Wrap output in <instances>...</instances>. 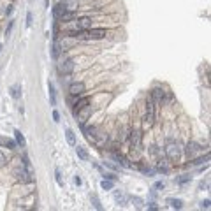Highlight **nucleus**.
<instances>
[{"label":"nucleus","instance_id":"nucleus-1","mask_svg":"<svg viewBox=\"0 0 211 211\" xmlns=\"http://www.w3.org/2000/svg\"><path fill=\"white\" fill-rule=\"evenodd\" d=\"M166 155L169 160H178V158L181 157V148L178 143H169L166 148Z\"/></svg>","mask_w":211,"mask_h":211},{"label":"nucleus","instance_id":"nucleus-2","mask_svg":"<svg viewBox=\"0 0 211 211\" xmlns=\"http://www.w3.org/2000/svg\"><path fill=\"white\" fill-rule=\"evenodd\" d=\"M85 90H86V86H85V83H72L71 85V88H69V92H71V95L72 97H77V95H83L85 93Z\"/></svg>","mask_w":211,"mask_h":211},{"label":"nucleus","instance_id":"nucleus-3","mask_svg":"<svg viewBox=\"0 0 211 211\" xmlns=\"http://www.w3.org/2000/svg\"><path fill=\"white\" fill-rule=\"evenodd\" d=\"M130 144H132V148L141 150V132L139 130H132L130 132Z\"/></svg>","mask_w":211,"mask_h":211},{"label":"nucleus","instance_id":"nucleus-4","mask_svg":"<svg viewBox=\"0 0 211 211\" xmlns=\"http://www.w3.org/2000/svg\"><path fill=\"white\" fill-rule=\"evenodd\" d=\"M88 104H90V97H83V99L76 100V104H74V114H77L79 111H83Z\"/></svg>","mask_w":211,"mask_h":211},{"label":"nucleus","instance_id":"nucleus-5","mask_svg":"<svg viewBox=\"0 0 211 211\" xmlns=\"http://www.w3.org/2000/svg\"><path fill=\"white\" fill-rule=\"evenodd\" d=\"M164 95H166V92L162 90V88H153L151 92V99L155 104H162L164 102Z\"/></svg>","mask_w":211,"mask_h":211},{"label":"nucleus","instance_id":"nucleus-6","mask_svg":"<svg viewBox=\"0 0 211 211\" xmlns=\"http://www.w3.org/2000/svg\"><path fill=\"white\" fill-rule=\"evenodd\" d=\"M72 71H74V60H65V62L60 65V72L65 74V76H69Z\"/></svg>","mask_w":211,"mask_h":211},{"label":"nucleus","instance_id":"nucleus-7","mask_svg":"<svg viewBox=\"0 0 211 211\" xmlns=\"http://www.w3.org/2000/svg\"><path fill=\"white\" fill-rule=\"evenodd\" d=\"M76 25H77V30H88V28L92 27V19L83 16V18H79L76 21Z\"/></svg>","mask_w":211,"mask_h":211},{"label":"nucleus","instance_id":"nucleus-8","mask_svg":"<svg viewBox=\"0 0 211 211\" xmlns=\"http://www.w3.org/2000/svg\"><path fill=\"white\" fill-rule=\"evenodd\" d=\"M106 28H92L90 32H88V35H90V39H102V37H106Z\"/></svg>","mask_w":211,"mask_h":211},{"label":"nucleus","instance_id":"nucleus-9","mask_svg":"<svg viewBox=\"0 0 211 211\" xmlns=\"http://www.w3.org/2000/svg\"><path fill=\"white\" fill-rule=\"evenodd\" d=\"M185 151H187V157H193L195 153L199 151V144L197 143H193V141H190L188 144H187V148H185Z\"/></svg>","mask_w":211,"mask_h":211},{"label":"nucleus","instance_id":"nucleus-10","mask_svg":"<svg viewBox=\"0 0 211 211\" xmlns=\"http://www.w3.org/2000/svg\"><path fill=\"white\" fill-rule=\"evenodd\" d=\"M167 204H169L172 209H181V208H183V201H181V199H172V197H169V199H167Z\"/></svg>","mask_w":211,"mask_h":211},{"label":"nucleus","instance_id":"nucleus-11","mask_svg":"<svg viewBox=\"0 0 211 211\" xmlns=\"http://www.w3.org/2000/svg\"><path fill=\"white\" fill-rule=\"evenodd\" d=\"M153 121H155V113L146 111V114H144V118H143L144 127H151V125H153Z\"/></svg>","mask_w":211,"mask_h":211},{"label":"nucleus","instance_id":"nucleus-12","mask_svg":"<svg viewBox=\"0 0 211 211\" xmlns=\"http://www.w3.org/2000/svg\"><path fill=\"white\" fill-rule=\"evenodd\" d=\"M16 174H18V180H21V181H25V183H30L32 181V178H30V174H28L27 171H19V169H16Z\"/></svg>","mask_w":211,"mask_h":211},{"label":"nucleus","instance_id":"nucleus-13","mask_svg":"<svg viewBox=\"0 0 211 211\" xmlns=\"http://www.w3.org/2000/svg\"><path fill=\"white\" fill-rule=\"evenodd\" d=\"M65 11H67V5L65 4H58V5H55L53 7V14H55V18H60V16H62L63 13H65Z\"/></svg>","mask_w":211,"mask_h":211},{"label":"nucleus","instance_id":"nucleus-14","mask_svg":"<svg viewBox=\"0 0 211 211\" xmlns=\"http://www.w3.org/2000/svg\"><path fill=\"white\" fill-rule=\"evenodd\" d=\"M65 137H67V143L69 144H72V146L76 144V135H74V132H72L71 129H67V130H65Z\"/></svg>","mask_w":211,"mask_h":211},{"label":"nucleus","instance_id":"nucleus-15","mask_svg":"<svg viewBox=\"0 0 211 211\" xmlns=\"http://www.w3.org/2000/svg\"><path fill=\"white\" fill-rule=\"evenodd\" d=\"M114 199H116V202H118V204H121V206L127 204V195L123 192H116V193H114Z\"/></svg>","mask_w":211,"mask_h":211},{"label":"nucleus","instance_id":"nucleus-16","mask_svg":"<svg viewBox=\"0 0 211 211\" xmlns=\"http://www.w3.org/2000/svg\"><path fill=\"white\" fill-rule=\"evenodd\" d=\"M58 19L60 21H71V19H74V11H65Z\"/></svg>","mask_w":211,"mask_h":211},{"label":"nucleus","instance_id":"nucleus-17","mask_svg":"<svg viewBox=\"0 0 211 211\" xmlns=\"http://www.w3.org/2000/svg\"><path fill=\"white\" fill-rule=\"evenodd\" d=\"M76 153H77V157H79L81 160H88V153H86V150L83 148V146H77Z\"/></svg>","mask_w":211,"mask_h":211},{"label":"nucleus","instance_id":"nucleus-18","mask_svg":"<svg viewBox=\"0 0 211 211\" xmlns=\"http://www.w3.org/2000/svg\"><path fill=\"white\" fill-rule=\"evenodd\" d=\"M14 135H16V143L23 148V146H25V137H23V134L19 130H14Z\"/></svg>","mask_w":211,"mask_h":211},{"label":"nucleus","instance_id":"nucleus-19","mask_svg":"<svg viewBox=\"0 0 211 211\" xmlns=\"http://www.w3.org/2000/svg\"><path fill=\"white\" fill-rule=\"evenodd\" d=\"M50 100H51V106H55L56 104V99H55V88H53V85L50 83Z\"/></svg>","mask_w":211,"mask_h":211},{"label":"nucleus","instance_id":"nucleus-20","mask_svg":"<svg viewBox=\"0 0 211 211\" xmlns=\"http://www.w3.org/2000/svg\"><path fill=\"white\" fill-rule=\"evenodd\" d=\"M11 95H13L14 99H18L19 97V85H14L13 88H11Z\"/></svg>","mask_w":211,"mask_h":211},{"label":"nucleus","instance_id":"nucleus-21","mask_svg":"<svg viewBox=\"0 0 211 211\" xmlns=\"http://www.w3.org/2000/svg\"><path fill=\"white\" fill-rule=\"evenodd\" d=\"M100 187H102L104 190H111L113 188V183H111V181H108V180H104L102 183H100Z\"/></svg>","mask_w":211,"mask_h":211},{"label":"nucleus","instance_id":"nucleus-22","mask_svg":"<svg viewBox=\"0 0 211 211\" xmlns=\"http://www.w3.org/2000/svg\"><path fill=\"white\" fill-rule=\"evenodd\" d=\"M92 202H93V206L97 208V209H102V206H100V201L97 199V195H92Z\"/></svg>","mask_w":211,"mask_h":211},{"label":"nucleus","instance_id":"nucleus-23","mask_svg":"<svg viewBox=\"0 0 211 211\" xmlns=\"http://www.w3.org/2000/svg\"><path fill=\"white\" fill-rule=\"evenodd\" d=\"M55 176H56V183H58L60 187H62L63 181H62V172H60V169H56V171H55Z\"/></svg>","mask_w":211,"mask_h":211},{"label":"nucleus","instance_id":"nucleus-24","mask_svg":"<svg viewBox=\"0 0 211 211\" xmlns=\"http://www.w3.org/2000/svg\"><path fill=\"white\" fill-rule=\"evenodd\" d=\"M150 153H151L153 157H158V155H160V150H158V146H151V148H150Z\"/></svg>","mask_w":211,"mask_h":211},{"label":"nucleus","instance_id":"nucleus-25","mask_svg":"<svg viewBox=\"0 0 211 211\" xmlns=\"http://www.w3.org/2000/svg\"><path fill=\"white\" fill-rule=\"evenodd\" d=\"M208 158H209V157H208V155H206V157H204V158H197V160H193L192 164H193V166H199V164H204V162H206Z\"/></svg>","mask_w":211,"mask_h":211},{"label":"nucleus","instance_id":"nucleus-26","mask_svg":"<svg viewBox=\"0 0 211 211\" xmlns=\"http://www.w3.org/2000/svg\"><path fill=\"white\" fill-rule=\"evenodd\" d=\"M132 202H134L135 208H141V206H143V201H141L139 197H134V199H132Z\"/></svg>","mask_w":211,"mask_h":211},{"label":"nucleus","instance_id":"nucleus-27","mask_svg":"<svg viewBox=\"0 0 211 211\" xmlns=\"http://www.w3.org/2000/svg\"><path fill=\"white\" fill-rule=\"evenodd\" d=\"M201 208H202V209H209V199L202 201V202H201Z\"/></svg>","mask_w":211,"mask_h":211},{"label":"nucleus","instance_id":"nucleus-28","mask_svg":"<svg viewBox=\"0 0 211 211\" xmlns=\"http://www.w3.org/2000/svg\"><path fill=\"white\" fill-rule=\"evenodd\" d=\"M27 27H32V13L27 14Z\"/></svg>","mask_w":211,"mask_h":211},{"label":"nucleus","instance_id":"nucleus-29","mask_svg":"<svg viewBox=\"0 0 211 211\" xmlns=\"http://www.w3.org/2000/svg\"><path fill=\"white\" fill-rule=\"evenodd\" d=\"M16 144H18V143H14V141H7V146H9L11 150H14V148H16Z\"/></svg>","mask_w":211,"mask_h":211},{"label":"nucleus","instance_id":"nucleus-30","mask_svg":"<svg viewBox=\"0 0 211 211\" xmlns=\"http://www.w3.org/2000/svg\"><path fill=\"white\" fill-rule=\"evenodd\" d=\"M4 164H5V155L0 151V166H4Z\"/></svg>","mask_w":211,"mask_h":211},{"label":"nucleus","instance_id":"nucleus-31","mask_svg":"<svg viewBox=\"0 0 211 211\" xmlns=\"http://www.w3.org/2000/svg\"><path fill=\"white\" fill-rule=\"evenodd\" d=\"M53 120H55V121H60V114H58V111H53Z\"/></svg>","mask_w":211,"mask_h":211},{"label":"nucleus","instance_id":"nucleus-32","mask_svg":"<svg viewBox=\"0 0 211 211\" xmlns=\"http://www.w3.org/2000/svg\"><path fill=\"white\" fill-rule=\"evenodd\" d=\"M155 188H157V190L164 188V183H162V181H158V183H155Z\"/></svg>","mask_w":211,"mask_h":211},{"label":"nucleus","instance_id":"nucleus-33","mask_svg":"<svg viewBox=\"0 0 211 211\" xmlns=\"http://www.w3.org/2000/svg\"><path fill=\"white\" fill-rule=\"evenodd\" d=\"M74 183H76V185H81V178H79V176H76V178H74Z\"/></svg>","mask_w":211,"mask_h":211},{"label":"nucleus","instance_id":"nucleus-34","mask_svg":"<svg viewBox=\"0 0 211 211\" xmlns=\"http://www.w3.org/2000/svg\"><path fill=\"white\" fill-rule=\"evenodd\" d=\"M0 50H2V46H0Z\"/></svg>","mask_w":211,"mask_h":211}]
</instances>
